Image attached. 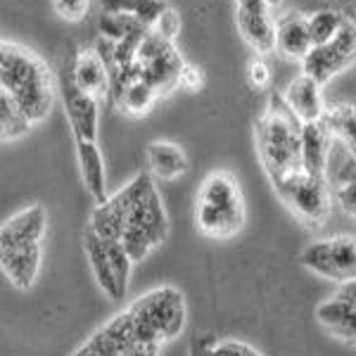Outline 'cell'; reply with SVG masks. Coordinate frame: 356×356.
<instances>
[{
    "instance_id": "6da1fadb",
    "label": "cell",
    "mask_w": 356,
    "mask_h": 356,
    "mask_svg": "<svg viewBox=\"0 0 356 356\" xmlns=\"http://www.w3.org/2000/svg\"><path fill=\"white\" fill-rule=\"evenodd\" d=\"M0 88L15 97L31 124L48 117L57 93L50 67L24 45L10 41L0 45Z\"/></svg>"
},
{
    "instance_id": "7a4b0ae2",
    "label": "cell",
    "mask_w": 356,
    "mask_h": 356,
    "mask_svg": "<svg viewBox=\"0 0 356 356\" xmlns=\"http://www.w3.org/2000/svg\"><path fill=\"white\" fill-rule=\"evenodd\" d=\"M302 129L283 93H271L268 107L254 126L257 150L271 186L302 171Z\"/></svg>"
},
{
    "instance_id": "3957f363",
    "label": "cell",
    "mask_w": 356,
    "mask_h": 356,
    "mask_svg": "<svg viewBox=\"0 0 356 356\" xmlns=\"http://www.w3.org/2000/svg\"><path fill=\"white\" fill-rule=\"evenodd\" d=\"M129 197V216L122 245L134 261H143L152 247L162 245L169 235V216H166L162 195L157 193L152 176L140 171L129 186H124Z\"/></svg>"
},
{
    "instance_id": "277c9868",
    "label": "cell",
    "mask_w": 356,
    "mask_h": 356,
    "mask_svg": "<svg viewBox=\"0 0 356 356\" xmlns=\"http://www.w3.org/2000/svg\"><path fill=\"white\" fill-rule=\"evenodd\" d=\"M195 221L207 238L226 240L243 231L245 226V200L240 193L238 181L226 174L207 176L197 193V207H195Z\"/></svg>"
},
{
    "instance_id": "5b68a950",
    "label": "cell",
    "mask_w": 356,
    "mask_h": 356,
    "mask_svg": "<svg viewBox=\"0 0 356 356\" xmlns=\"http://www.w3.org/2000/svg\"><path fill=\"white\" fill-rule=\"evenodd\" d=\"M134 318L136 342L162 344L181 335L186 328V300L181 290L164 285L145 292L129 307Z\"/></svg>"
},
{
    "instance_id": "8992f818",
    "label": "cell",
    "mask_w": 356,
    "mask_h": 356,
    "mask_svg": "<svg viewBox=\"0 0 356 356\" xmlns=\"http://www.w3.org/2000/svg\"><path fill=\"white\" fill-rule=\"evenodd\" d=\"M273 191L309 226H323L328 221L332 204V191L328 186V178L312 176L302 169L275 183Z\"/></svg>"
},
{
    "instance_id": "52a82bcc",
    "label": "cell",
    "mask_w": 356,
    "mask_h": 356,
    "mask_svg": "<svg viewBox=\"0 0 356 356\" xmlns=\"http://www.w3.org/2000/svg\"><path fill=\"white\" fill-rule=\"evenodd\" d=\"M186 62L181 60V55L176 53L174 43L162 38L159 33H150L145 36L140 50H138V74L143 81H147L157 90V95H169L171 90H176L181 86V72Z\"/></svg>"
},
{
    "instance_id": "ba28073f",
    "label": "cell",
    "mask_w": 356,
    "mask_h": 356,
    "mask_svg": "<svg viewBox=\"0 0 356 356\" xmlns=\"http://www.w3.org/2000/svg\"><path fill=\"white\" fill-rule=\"evenodd\" d=\"M300 261L321 278L347 285L356 280V240L347 235L316 240L302 252Z\"/></svg>"
},
{
    "instance_id": "9c48e42d",
    "label": "cell",
    "mask_w": 356,
    "mask_h": 356,
    "mask_svg": "<svg viewBox=\"0 0 356 356\" xmlns=\"http://www.w3.org/2000/svg\"><path fill=\"white\" fill-rule=\"evenodd\" d=\"M356 62V22L347 17V24L340 29L332 41L325 45H316V48L304 57L302 74L316 79L321 86L328 83L335 74L344 72Z\"/></svg>"
},
{
    "instance_id": "30bf717a",
    "label": "cell",
    "mask_w": 356,
    "mask_h": 356,
    "mask_svg": "<svg viewBox=\"0 0 356 356\" xmlns=\"http://www.w3.org/2000/svg\"><path fill=\"white\" fill-rule=\"evenodd\" d=\"M136 344V328L129 309L117 314L110 323L97 328L86 344L76 349L72 356H124Z\"/></svg>"
},
{
    "instance_id": "8fae6325",
    "label": "cell",
    "mask_w": 356,
    "mask_h": 356,
    "mask_svg": "<svg viewBox=\"0 0 356 356\" xmlns=\"http://www.w3.org/2000/svg\"><path fill=\"white\" fill-rule=\"evenodd\" d=\"M0 266L15 288L29 290L41 271V243H0Z\"/></svg>"
},
{
    "instance_id": "7c38bea8",
    "label": "cell",
    "mask_w": 356,
    "mask_h": 356,
    "mask_svg": "<svg viewBox=\"0 0 356 356\" xmlns=\"http://www.w3.org/2000/svg\"><path fill=\"white\" fill-rule=\"evenodd\" d=\"M335 136H332L328 122L318 119V122H309L302 129V166L307 174L328 178V159Z\"/></svg>"
},
{
    "instance_id": "4fadbf2b",
    "label": "cell",
    "mask_w": 356,
    "mask_h": 356,
    "mask_svg": "<svg viewBox=\"0 0 356 356\" xmlns=\"http://www.w3.org/2000/svg\"><path fill=\"white\" fill-rule=\"evenodd\" d=\"M65 95V112L72 126L74 140H95L97 138V114H100V100L93 95L81 93L72 81L62 90Z\"/></svg>"
},
{
    "instance_id": "5bb4252c",
    "label": "cell",
    "mask_w": 356,
    "mask_h": 356,
    "mask_svg": "<svg viewBox=\"0 0 356 356\" xmlns=\"http://www.w3.org/2000/svg\"><path fill=\"white\" fill-rule=\"evenodd\" d=\"M69 81L76 86L81 93L93 95L95 100H107L112 93V81H110V69L105 62L100 60V55L95 50H81L74 60L72 76Z\"/></svg>"
},
{
    "instance_id": "9a60e30c",
    "label": "cell",
    "mask_w": 356,
    "mask_h": 356,
    "mask_svg": "<svg viewBox=\"0 0 356 356\" xmlns=\"http://www.w3.org/2000/svg\"><path fill=\"white\" fill-rule=\"evenodd\" d=\"M126 216H129V197H126V191L122 188L119 193L110 195L102 204H95L88 228L102 243H122Z\"/></svg>"
},
{
    "instance_id": "2e32d148",
    "label": "cell",
    "mask_w": 356,
    "mask_h": 356,
    "mask_svg": "<svg viewBox=\"0 0 356 356\" xmlns=\"http://www.w3.org/2000/svg\"><path fill=\"white\" fill-rule=\"evenodd\" d=\"M321 86L316 79L307 76V74H300L295 81H290V86L285 88V102L290 105V110L300 117L302 124L309 122H318V119L325 117V105H323V93H321Z\"/></svg>"
},
{
    "instance_id": "e0dca14e",
    "label": "cell",
    "mask_w": 356,
    "mask_h": 356,
    "mask_svg": "<svg viewBox=\"0 0 356 356\" xmlns=\"http://www.w3.org/2000/svg\"><path fill=\"white\" fill-rule=\"evenodd\" d=\"M275 31H278L275 50L283 57L304 62V57L314 50V38L312 31H309V17H304L302 13L283 15L275 22Z\"/></svg>"
},
{
    "instance_id": "ac0fdd59",
    "label": "cell",
    "mask_w": 356,
    "mask_h": 356,
    "mask_svg": "<svg viewBox=\"0 0 356 356\" xmlns=\"http://www.w3.org/2000/svg\"><path fill=\"white\" fill-rule=\"evenodd\" d=\"M235 19L243 38L259 55L273 53L278 43V31L271 17V10H235Z\"/></svg>"
},
{
    "instance_id": "d6986e66",
    "label": "cell",
    "mask_w": 356,
    "mask_h": 356,
    "mask_svg": "<svg viewBox=\"0 0 356 356\" xmlns=\"http://www.w3.org/2000/svg\"><path fill=\"white\" fill-rule=\"evenodd\" d=\"M316 318L332 337L356 344V302L332 297L316 307Z\"/></svg>"
},
{
    "instance_id": "ffe728a7",
    "label": "cell",
    "mask_w": 356,
    "mask_h": 356,
    "mask_svg": "<svg viewBox=\"0 0 356 356\" xmlns=\"http://www.w3.org/2000/svg\"><path fill=\"white\" fill-rule=\"evenodd\" d=\"M45 209L31 204L10 216L0 228V243H41L45 233Z\"/></svg>"
},
{
    "instance_id": "44dd1931",
    "label": "cell",
    "mask_w": 356,
    "mask_h": 356,
    "mask_svg": "<svg viewBox=\"0 0 356 356\" xmlns=\"http://www.w3.org/2000/svg\"><path fill=\"white\" fill-rule=\"evenodd\" d=\"M76 157L81 166L83 183L88 193L93 195L95 204H102L110 195L105 186V162H102V152L95 140H76Z\"/></svg>"
},
{
    "instance_id": "7402d4cb",
    "label": "cell",
    "mask_w": 356,
    "mask_h": 356,
    "mask_svg": "<svg viewBox=\"0 0 356 356\" xmlns=\"http://www.w3.org/2000/svg\"><path fill=\"white\" fill-rule=\"evenodd\" d=\"M83 245H86V257L90 261V268H93V275L97 280V288L105 292L110 300H122V292H119L117 278H114L112 271V261H110V252H107V243H102L97 235L86 228L83 233Z\"/></svg>"
},
{
    "instance_id": "603a6c76",
    "label": "cell",
    "mask_w": 356,
    "mask_h": 356,
    "mask_svg": "<svg viewBox=\"0 0 356 356\" xmlns=\"http://www.w3.org/2000/svg\"><path fill=\"white\" fill-rule=\"evenodd\" d=\"M145 157H147V166H150V174L162 178V181H174V178L183 176L188 171L186 154L174 143L152 140L147 145Z\"/></svg>"
},
{
    "instance_id": "cb8c5ba5",
    "label": "cell",
    "mask_w": 356,
    "mask_h": 356,
    "mask_svg": "<svg viewBox=\"0 0 356 356\" xmlns=\"http://www.w3.org/2000/svg\"><path fill=\"white\" fill-rule=\"evenodd\" d=\"M171 5L166 0H100L102 15H126L140 22L143 26L154 29Z\"/></svg>"
},
{
    "instance_id": "d4e9b609",
    "label": "cell",
    "mask_w": 356,
    "mask_h": 356,
    "mask_svg": "<svg viewBox=\"0 0 356 356\" xmlns=\"http://www.w3.org/2000/svg\"><path fill=\"white\" fill-rule=\"evenodd\" d=\"M157 90L152 88L147 81H143V79H134L126 88L114 97V105L119 107L122 112H129V114H145L150 112V107L154 105V100H157Z\"/></svg>"
},
{
    "instance_id": "484cf974",
    "label": "cell",
    "mask_w": 356,
    "mask_h": 356,
    "mask_svg": "<svg viewBox=\"0 0 356 356\" xmlns=\"http://www.w3.org/2000/svg\"><path fill=\"white\" fill-rule=\"evenodd\" d=\"M31 119L22 112V107L15 102V97L8 93V90L0 88V134H3V140H15V138H22L29 134L31 129Z\"/></svg>"
},
{
    "instance_id": "4316f807",
    "label": "cell",
    "mask_w": 356,
    "mask_h": 356,
    "mask_svg": "<svg viewBox=\"0 0 356 356\" xmlns=\"http://www.w3.org/2000/svg\"><path fill=\"white\" fill-rule=\"evenodd\" d=\"M325 122H328L332 136L347 147L356 157V110L349 105H337L325 112Z\"/></svg>"
},
{
    "instance_id": "83f0119b",
    "label": "cell",
    "mask_w": 356,
    "mask_h": 356,
    "mask_svg": "<svg viewBox=\"0 0 356 356\" xmlns=\"http://www.w3.org/2000/svg\"><path fill=\"white\" fill-rule=\"evenodd\" d=\"M344 24H347V15L337 13V10H321V13L309 17V31H312L314 38V48L332 41Z\"/></svg>"
},
{
    "instance_id": "f1b7e54d",
    "label": "cell",
    "mask_w": 356,
    "mask_h": 356,
    "mask_svg": "<svg viewBox=\"0 0 356 356\" xmlns=\"http://www.w3.org/2000/svg\"><path fill=\"white\" fill-rule=\"evenodd\" d=\"M138 29H143V24L134 17L126 15H102L100 17V36L110 38L114 43H122L126 36H131Z\"/></svg>"
},
{
    "instance_id": "f546056e",
    "label": "cell",
    "mask_w": 356,
    "mask_h": 356,
    "mask_svg": "<svg viewBox=\"0 0 356 356\" xmlns=\"http://www.w3.org/2000/svg\"><path fill=\"white\" fill-rule=\"evenodd\" d=\"M107 252H110V261H112V271L117 278L119 292H122V300L129 292V278H131V268H134V257L126 252V247L122 243H107Z\"/></svg>"
},
{
    "instance_id": "4dcf8cb0",
    "label": "cell",
    "mask_w": 356,
    "mask_h": 356,
    "mask_svg": "<svg viewBox=\"0 0 356 356\" xmlns=\"http://www.w3.org/2000/svg\"><path fill=\"white\" fill-rule=\"evenodd\" d=\"M55 13L65 22H81L90 8V0H53Z\"/></svg>"
},
{
    "instance_id": "1f68e13d",
    "label": "cell",
    "mask_w": 356,
    "mask_h": 356,
    "mask_svg": "<svg viewBox=\"0 0 356 356\" xmlns=\"http://www.w3.org/2000/svg\"><path fill=\"white\" fill-rule=\"evenodd\" d=\"M209 356H261V352H257L252 344H245L238 340H223V342L211 344Z\"/></svg>"
},
{
    "instance_id": "d6a6232c",
    "label": "cell",
    "mask_w": 356,
    "mask_h": 356,
    "mask_svg": "<svg viewBox=\"0 0 356 356\" xmlns=\"http://www.w3.org/2000/svg\"><path fill=\"white\" fill-rule=\"evenodd\" d=\"M152 31L159 33V36L166 38V41L174 43V38L178 36V31H181V15H178L174 8H169L162 17H159V22L154 24Z\"/></svg>"
},
{
    "instance_id": "836d02e7",
    "label": "cell",
    "mask_w": 356,
    "mask_h": 356,
    "mask_svg": "<svg viewBox=\"0 0 356 356\" xmlns=\"http://www.w3.org/2000/svg\"><path fill=\"white\" fill-rule=\"evenodd\" d=\"M247 79H250L252 88H257V90L268 88V83H271V72H268V65L261 57H252L250 60V65H247Z\"/></svg>"
},
{
    "instance_id": "e575fe53",
    "label": "cell",
    "mask_w": 356,
    "mask_h": 356,
    "mask_svg": "<svg viewBox=\"0 0 356 356\" xmlns=\"http://www.w3.org/2000/svg\"><path fill=\"white\" fill-rule=\"evenodd\" d=\"M332 197L337 200V204H340L349 216L356 219V183H344V186L332 188Z\"/></svg>"
},
{
    "instance_id": "d590c367",
    "label": "cell",
    "mask_w": 356,
    "mask_h": 356,
    "mask_svg": "<svg viewBox=\"0 0 356 356\" xmlns=\"http://www.w3.org/2000/svg\"><path fill=\"white\" fill-rule=\"evenodd\" d=\"M202 83H204V79H202V74H200V69H195L186 62L181 72V88L191 90V93H197V90L202 88Z\"/></svg>"
},
{
    "instance_id": "8d00e7d4",
    "label": "cell",
    "mask_w": 356,
    "mask_h": 356,
    "mask_svg": "<svg viewBox=\"0 0 356 356\" xmlns=\"http://www.w3.org/2000/svg\"><path fill=\"white\" fill-rule=\"evenodd\" d=\"M159 349H162V344H154V342H136L134 347H131L124 356H159Z\"/></svg>"
},
{
    "instance_id": "74e56055",
    "label": "cell",
    "mask_w": 356,
    "mask_h": 356,
    "mask_svg": "<svg viewBox=\"0 0 356 356\" xmlns=\"http://www.w3.org/2000/svg\"><path fill=\"white\" fill-rule=\"evenodd\" d=\"M211 344H214L211 337H195L193 344H191V354L188 356H209Z\"/></svg>"
},
{
    "instance_id": "f35d334b",
    "label": "cell",
    "mask_w": 356,
    "mask_h": 356,
    "mask_svg": "<svg viewBox=\"0 0 356 356\" xmlns=\"http://www.w3.org/2000/svg\"><path fill=\"white\" fill-rule=\"evenodd\" d=\"M335 297H340V300H347V302H356V280H352V283L342 285L340 292H337Z\"/></svg>"
},
{
    "instance_id": "ab89813d",
    "label": "cell",
    "mask_w": 356,
    "mask_h": 356,
    "mask_svg": "<svg viewBox=\"0 0 356 356\" xmlns=\"http://www.w3.org/2000/svg\"><path fill=\"white\" fill-rule=\"evenodd\" d=\"M240 10H268L264 0H235Z\"/></svg>"
},
{
    "instance_id": "60d3db41",
    "label": "cell",
    "mask_w": 356,
    "mask_h": 356,
    "mask_svg": "<svg viewBox=\"0 0 356 356\" xmlns=\"http://www.w3.org/2000/svg\"><path fill=\"white\" fill-rule=\"evenodd\" d=\"M264 3H266V8H268V10H271V13H273V10H278L280 5L285 3V0H264Z\"/></svg>"
},
{
    "instance_id": "b9f144b4",
    "label": "cell",
    "mask_w": 356,
    "mask_h": 356,
    "mask_svg": "<svg viewBox=\"0 0 356 356\" xmlns=\"http://www.w3.org/2000/svg\"><path fill=\"white\" fill-rule=\"evenodd\" d=\"M332 3H340V5H352L354 0H332Z\"/></svg>"
}]
</instances>
